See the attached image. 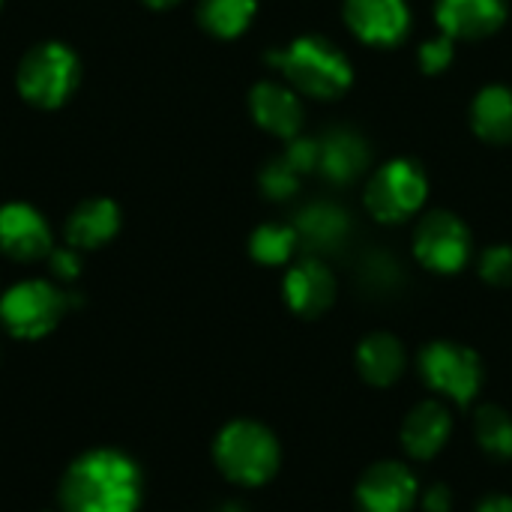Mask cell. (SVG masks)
I'll return each instance as SVG.
<instances>
[{
  "label": "cell",
  "mask_w": 512,
  "mask_h": 512,
  "mask_svg": "<svg viewBox=\"0 0 512 512\" xmlns=\"http://www.w3.org/2000/svg\"><path fill=\"white\" fill-rule=\"evenodd\" d=\"M423 512H453V492L450 486L438 483L423 495Z\"/></svg>",
  "instance_id": "f546056e"
},
{
  "label": "cell",
  "mask_w": 512,
  "mask_h": 512,
  "mask_svg": "<svg viewBox=\"0 0 512 512\" xmlns=\"http://www.w3.org/2000/svg\"><path fill=\"white\" fill-rule=\"evenodd\" d=\"M471 126L474 132L495 147L512 144V87L489 84L471 102Z\"/></svg>",
  "instance_id": "ffe728a7"
},
{
  "label": "cell",
  "mask_w": 512,
  "mask_h": 512,
  "mask_svg": "<svg viewBox=\"0 0 512 512\" xmlns=\"http://www.w3.org/2000/svg\"><path fill=\"white\" fill-rule=\"evenodd\" d=\"M417 474L405 462H375L357 483V512H411L417 504Z\"/></svg>",
  "instance_id": "9c48e42d"
},
{
  "label": "cell",
  "mask_w": 512,
  "mask_h": 512,
  "mask_svg": "<svg viewBox=\"0 0 512 512\" xmlns=\"http://www.w3.org/2000/svg\"><path fill=\"white\" fill-rule=\"evenodd\" d=\"M372 165L369 141L348 126H333L318 138V174L336 186L360 180Z\"/></svg>",
  "instance_id": "5bb4252c"
},
{
  "label": "cell",
  "mask_w": 512,
  "mask_h": 512,
  "mask_svg": "<svg viewBox=\"0 0 512 512\" xmlns=\"http://www.w3.org/2000/svg\"><path fill=\"white\" fill-rule=\"evenodd\" d=\"M282 294L294 315L321 318L336 303V276L321 258H303L288 267Z\"/></svg>",
  "instance_id": "4fadbf2b"
},
{
  "label": "cell",
  "mask_w": 512,
  "mask_h": 512,
  "mask_svg": "<svg viewBox=\"0 0 512 512\" xmlns=\"http://www.w3.org/2000/svg\"><path fill=\"white\" fill-rule=\"evenodd\" d=\"M81 84V60L78 54L57 39L36 42L24 51L15 69L18 96L42 111L63 108Z\"/></svg>",
  "instance_id": "3957f363"
},
{
  "label": "cell",
  "mask_w": 512,
  "mask_h": 512,
  "mask_svg": "<svg viewBox=\"0 0 512 512\" xmlns=\"http://www.w3.org/2000/svg\"><path fill=\"white\" fill-rule=\"evenodd\" d=\"M51 249V225L36 207L24 201H9L0 207V255L18 264H36L45 261Z\"/></svg>",
  "instance_id": "30bf717a"
},
{
  "label": "cell",
  "mask_w": 512,
  "mask_h": 512,
  "mask_svg": "<svg viewBox=\"0 0 512 512\" xmlns=\"http://www.w3.org/2000/svg\"><path fill=\"white\" fill-rule=\"evenodd\" d=\"M477 512H512V498L510 495H501V492L486 495V498L477 504Z\"/></svg>",
  "instance_id": "4dcf8cb0"
},
{
  "label": "cell",
  "mask_w": 512,
  "mask_h": 512,
  "mask_svg": "<svg viewBox=\"0 0 512 512\" xmlns=\"http://www.w3.org/2000/svg\"><path fill=\"white\" fill-rule=\"evenodd\" d=\"M258 12V0H198V24L216 39H237L249 30Z\"/></svg>",
  "instance_id": "44dd1931"
},
{
  "label": "cell",
  "mask_w": 512,
  "mask_h": 512,
  "mask_svg": "<svg viewBox=\"0 0 512 512\" xmlns=\"http://www.w3.org/2000/svg\"><path fill=\"white\" fill-rule=\"evenodd\" d=\"M450 435H453V414L441 399H426L414 405L399 432L402 450L417 462L435 459L447 447Z\"/></svg>",
  "instance_id": "2e32d148"
},
{
  "label": "cell",
  "mask_w": 512,
  "mask_h": 512,
  "mask_svg": "<svg viewBox=\"0 0 512 512\" xmlns=\"http://www.w3.org/2000/svg\"><path fill=\"white\" fill-rule=\"evenodd\" d=\"M351 33L375 48H396L411 33V9L405 0H345Z\"/></svg>",
  "instance_id": "8fae6325"
},
{
  "label": "cell",
  "mask_w": 512,
  "mask_h": 512,
  "mask_svg": "<svg viewBox=\"0 0 512 512\" xmlns=\"http://www.w3.org/2000/svg\"><path fill=\"white\" fill-rule=\"evenodd\" d=\"M300 249V237H297V228L294 225H285V222H267V225H258L249 237V255L264 264V267H282V264H291V258L297 255Z\"/></svg>",
  "instance_id": "7402d4cb"
},
{
  "label": "cell",
  "mask_w": 512,
  "mask_h": 512,
  "mask_svg": "<svg viewBox=\"0 0 512 512\" xmlns=\"http://www.w3.org/2000/svg\"><path fill=\"white\" fill-rule=\"evenodd\" d=\"M357 372L372 387H390L396 384L408 369V351L393 333H369L357 345Z\"/></svg>",
  "instance_id": "d6986e66"
},
{
  "label": "cell",
  "mask_w": 512,
  "mask_h": 512,
  "mask_svg": "<svg viewBox=\"0 0 512 512\" xmlns=\"http://www.w3.org/2000/svg\"><path fill=\"white\" fill-rule=\"evenodd\" d=\"M480 276L492 288H512V246L498 243L480 255Z\"/></svg>",
  "instance_id": "484cf974"
},
{
  "label": "cell",
  "mask_w": 512,
  "mask_h": 512,
  "mask_svg": "<svg viewBox=\"0 0 512 512\" xmlns=\"http://www.w3.org/2000/svg\"><path fill=\"white\" fill-rule=\"evenodd\" d=\"M360 282L369 285L372 291H390L402 282V267L396 258H390L387 252H375L363 261L360 267Z\"/></svg>",
  "instance_id": "d4e9b609"
},
{
  "label": "cell",
  "mask_w": 512,
  "mask_h": 512,
  "mask_svg": "<svg viewBox=\"0 0 512 512\" xmlns=\"http://www.w3.org/2000/svg\"><path fill=\"white\" fill-rule=\"evenodd\" d=\"M249 111H252V120L276 138L291 141L303 129L300 93L285 81H258L249 90Z\"/></svg>",
  "instance_id": "9a60e30c"
},
{
  "label": "cell",
  "mask_w": 512,
  "mask_h": 512,
  "mask_svg": "<svg viewBox=\"0 0 512 512\" xmlns=\"http://www.w3.org/2000/svg\"><path fill=\"white\" fill-rule=\"evenodd\" d=\"M474 435L483 453L512 459V417L498 405H483L474 417Z\"/></svg>",
  "instance_id": "603a6c76"
},
{
  "label": "cell",
  "mask_w": 512,
  "mask_h": 512,
  "mask_svg": "<svg viewBox=\"0 0 512 512\" xmlns=\"http://www.w3.org/2000/svg\"><path fill=\"white\" fill-rule=\"evenodd\" d=\"M69 312V294L45 279H24L0 294V324L15 339L48 336Z\"/></svg>",
  "instance_id": "8992f818"
},
{
  "label": "cell",
  "mask_w": 512,
  "mask_h": 512,
  "mask_svg": "<svg viewBox=\"0 0 512 512\" xmlns=\"http://www.w3.org/2000/svg\"><path fill=\"white\" fill-rule=\"evenodd\" d=\"M297 228L300 246L312 255H333L339 252L351 237V213L333 201H312L306 204L297 219L291 222Z\"/></svg>",
  "instance_id": "e0dca14e"
},
{
  "label": "cell",
  "mask_w": 512,
  "mask_h": 512,
  "mask_svg": "<svg viewBox=\"0 0 512 512\" xmlns=\"http://www.w3.org/2000/svg\"><path fill=\"white\" fill-rule=\"evenodd\" d=\"M429 198V177L414 159H390L372 171L366 183V207L384 225H402L423 210Z\"/></svg>",
  "instance_id": "5b68a950"
},
{
  "label": "cell",
  "mask_w": 512,
  "mask_h": 512,
  "mask_svg": "<svg viewBox=\"0 0 512 512\" xmlns=\"http://www.w3.org/2000/svg\"><path fill=\"white\" fill-rule=\"evenodd\" d=\"M219 512H243V507H237V504H225Z\"/></svg>",
  "instance_id": "d6a6232c"
},
{
  "label": "cell",
  "mask_w": 512,
  "mask_h": 512,
  "mask_svg": "<svg viewBox=\"0 0 512 512\" xmlns=\"http://www.w3.org/2000/svg\"><path fill=\"white\" fill-rule=\"evenodd\" d=\"M177 3H183V0H144V6H150V9H171Z\"/></svg>",
  "instance_id": "1f68e13d"
},
{
  "label": "cell",
  "mask_w": 512,
  "mask_h": 512,
  "mask_svg": "<svg viewBox=\"0 0 512 512\" xmlns=\"http://www.w3.org/2000/svg\"><path fill=\"white\" fill-rule=\"evenodd\" d=\"M471 249H474V240H471L468 225L450 210H435L423 216L414 231L417 261L426 270L441 273V276H453L465 270V264L471 261Z\"/></svg>",
  "instance_id": "ba28073f"
},
{
  "label": "cell",
  "mask_w": 512,
  "mask_h": 512,
  "mask_svg": "<svg viewBox=\"0 0 512 512\" xmlns=\"http://www.w3.org/2000/svg\"><path fill=\"white\" fill-rule=\"evenodd\" d=\"M213 459L222 477L237 486H264L282 465V447L273 429L258 420H231L213 441Z\"/></svg>",
  "instance_id": "277c9868"
},
{
  "label": "cell",
  "mask_w": 512,
  "mask_h": 512,
  "mask_svg": "<svg viewBox=\"0 0 512 512\" xmlns=\"http://www.w3.org/2000/svg\"><path fill=\"white\" fill-rule=\"evenodd\" d=\"M0 6H3V0H0Z\"/></svg>",
  "instance_id": "836d02e7"
},
{
  "label": "cell",
  "mask_w": 512,
  "mask_h": 512,
  "mask_svg": "<svg viewBox=\"0 0 512 512\" xmlns=\"http://www.w3.org/2000/svg\"><path fill=\"white\" fill-rule=\"evenodd\" d=\"M120 222H123L120 207L111 198H87L69 213L63 225V237L78 252L102 249L117 237Z\"/></svg>",
  "instance_id": "ac0fdd59"
},
{
  "label": "cell",
  "mask_w": 512,
  "mask_h": 512,
  "mask_svg": "<svg viewBox=\"0 0 512 512\" xmlns=\"http://www.w3.org/2000/svg\"><path fill=\"white\" fill-rule=\"evenodd\" d=\"M300 180L303 177L285 162V156L270 159L258 174V186H261L264 198H270V201H291L300 192Z\"/></svg>",
  "instance_id": "cb8c5ba5"
},
{
  "label": "cell",
  "mask_w": 512,
  "mask_h": 512,
  "mask_svg": "<svg viewBox=\"0 0 512 512\" xmlns=\"http://www.w3.org/2000/svg\"><path fill=\"white\" fill-rule=\"evenodd\" d=\"M417 369L423 384L450 399L453 405H471L480 390H483V360L474 348L450 342V339H438L429 342L420 357H417Z\"/></svg>",
  "instance_id": "52a82bcc"
},
{
  "label": "cell",
  "mask_w": 512,
  "mask_h": 512,
  "mask_svg": "<svg viewBox=\"0 0 512 512\" xmlns=\"http://www.w3.org/2000/svg\"><path fill=\"white\" fill-rule=\"evenodd\" d=\"M48 267H51V276L63 285H72L78 276H81V252L72 249L69 243L66 246H54L51 255H48Z\"/></svg>",
  "instance_id": "f1b7e54d"
},
{
  "label": "cell",
  "mask_w": 512,
  "mask_h": 512,
  "mask_svg": "<svg viewBox=\"0 0 512 512\" xmlns=\"http://www.w3.org/2000/svg\"><path fill=\"white\" fill-rule=\"evenodd\" d=\"M453 57H456L453 39L444 36V33L435 36V39H426V42L420 45V51H417V63H420V69H423L426 75H441V72H447L450 63H453Z\"/></svg>",
  "instance_id": "4316f807"
},
{
  "label": "cell",
  "mask_w": 512,
  "mask_h": 512,
  "mask_svg": "<svg viewBox=\"0 0 512 512\" xmlns=\"http://www.w3.org/2000/svg\"><path fill=\"white\" fill-rule=\"evenodd\" d=\"M63 512H135L141 507V471L120 450L78 456L60 480Z\"/></svg>",
  "instance_id": "6da1fadb"
},
{
  "label": "cell",
  "mask_w": 512,
  "mask_h": 512,
  "mask_svg": "<svg viewBox=\"0 0 512 512\" xmlns=\"http://www.w3.org/2000/svg\"><path fill=\"white\" fill-rule=\"evenodd\" d=\"M507 15V0H435V24L453 42H477L492 36L504 27Z\"/></svg>",
  "instance_id": "7c38bea8"
},
{
  "label": "cell",
  "mask_w": 512,
  "mask_h": 512,
  "mask_svg": "<svg viewBox=\"0 0 512 512\" xmlns=\"http://www.w3.org/2000/svg\"><path fill=\"white\" fill-rule=\"evenodd\" d=\"M285 162L303 177V174H312V171H318V138H312V135H297V138H291L288 141V147H285Z\"/></svg>",
  "instance_id": "83f0119b"
},
{
  "label": "cell",
  "mask_w": 512,
  "mask_h": 512,
  "mask_svg": "<svg viewBox=\"0 0 512 512\" xmlns=\"http://www.w3.org/2000/svg\"><path fill=\"white\" fill-rule=\"evenodd\" d=\"M267 63L309 99H339L354 84V66L348 54L324 36H297L288 45L267 54Z\"/></svg>",
  "instance_id": "7a4b0ae2"
}]
</instances>
